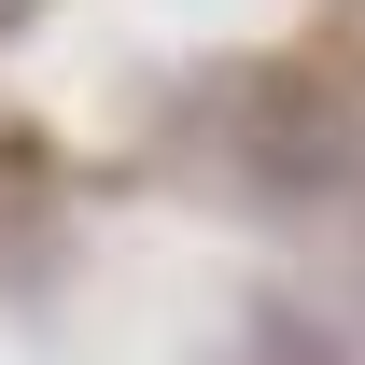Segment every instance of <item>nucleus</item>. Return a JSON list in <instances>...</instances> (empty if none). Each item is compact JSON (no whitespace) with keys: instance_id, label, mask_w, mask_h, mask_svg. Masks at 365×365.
<instances>
[{"instance_id":"obj_1","label":"nucleus","mask_w":365,"mask_h":365,"mask_svg":"<svg viewBox=\"0 0 365 365\" xmlns=\"http://www.w3.org/2000/svg\"><path fill=\"white\" fill-rule=\"evenodd\" d=\"M309 155H323V169H337V155H351V127H337V113H323V98H309ZM267 169H295V113H281V98H267Z\"/></svg>"},{"instance_id":"obj_2","label":"nucleus","mask_w":365,"mask_h":365,"mask_svg":"<svg viewBox=\"0 0 365 365\" xmlns=\"http://www.w3.org/2000/svg\"><path fill=\"white\" fill-rule=\"evenodd\" d=\"M14 14H29V0H0V29H14Z\"/></svg>"}]
</instances>
